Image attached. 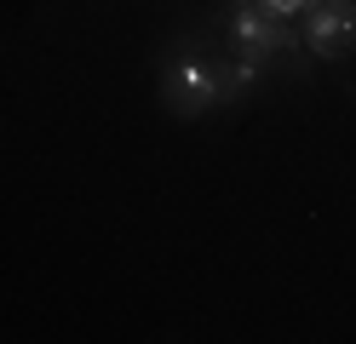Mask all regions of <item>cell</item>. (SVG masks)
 Here are the masks:
<instances>
[{
    "label": "cell",
    "instance_id": "obj_1",
    "mask_svg": "<svg viewBox=\"0 0 356 344\" xmlns=\"http://www.w3.org/2000/svg\"><path fill=\"white\" fill-rule=\"evenodd\" d=\"M236 86H241V75H225L218 52H207L202 40H184L167 58V69H161V104L172 115H184V121L202 115V109H213L218 98H230Z\"/></svg>",
    "mask_w": 356,
    "mask_h": 344
},
{
    "label": "cell",
    "instance_id": "obj_2",
    "mask_svg": "<svg viewBox=\"0 0 356 344\" xmlns=\"http://www.w3.org/2000/svg\"><path fill=\"white\" fill-rule=\"evenodd\" d=\"M310 52L316 58L356 52V0H316V12H310Z\"/></svg>",
    "mask_w": 356,
    "mask_h": 344
},
{
    "label": "cell",
    "instance_id": "obj_3",
    "mask_svg": "<svg viewBox=\"0 0 356 344\" xmlns=\"http://www.w3.org/2000/svg\"><path fill=\"white\" fill-rule=\"evenodd\" d=\"M230 29H236V58H241V63H253V69L270 58V52H287V29H282V23L264 12V6L236 12Z\"/></svg>",
    "mask_w": 356,
    "mask_h": 344
},
{
    "label": "cell",
    "instance_id": "obj_4",
    "mask_svg": "<svg viewBox=\"0 0 356 344\" xmlns=\"http://www.w3.org/2000/svg\"><path fill=\"white\" fill-rule=\"evenodd\" d=\"M253 6H264L270 17H282V12H299V6H310V0H253Z\"/></svg>",
    "mask_w": 356,
    "mask_h": 344
}]
</instances>
